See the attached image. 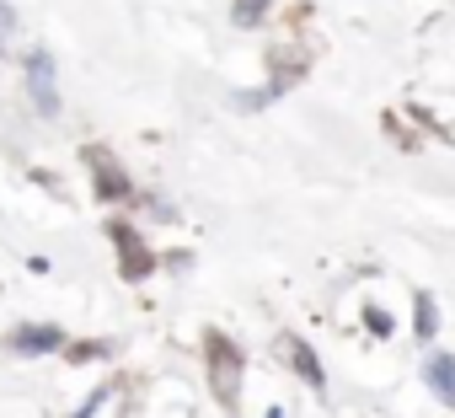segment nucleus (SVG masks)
<instances>
[{
    "mask_svg": "<svg viewBox=\"0 0 455 418\" xmlns=\"http://www.w3.org/2000/svg\"><path fill=\"white\" fill-rule=\"evenodd\" d=\"M204 354H209V386H214V397H220V407L225 413H236V402H242V370H247V359H242V349L225 338V333H204Z\"/></svg>",
    "mask_w": 455,
    "mask_h": 418,
    "instance_id": "f257e3e1",
    "label": "nucleus"
},
{
    "mask_svg": "<svg viewBox=\"0 0 455 418\" xmlns=\"http://www.w3.org/2000/svg\"><path fill=\"white\" fill-rule=\"evenodd\" d=\"M108 237H113V247H118V263H124V279H150V269H156V258H150V247L140 242V231L129 226V221H108Z\"/></svg>",
    "mask_w": 455,
    "mask_h": 418,
    "instance_id": "f03ea898",
    "label": "nucleus"
},
{
    "mask_svg": "<svg viewBox=\"0 0 455 418\" xmlns=\"http://www.w3.org/2000/svg\"><path fill=\"white\" fill-rule=\"evenodd\" d=\"M28 97H33V108H38L44 118H54V113H60V86H54V60H49L44 49H33V54H28Z\"/></svg>",
    "mask_w": 455,
    "mask_h": 418,
    "instance_id": "7ed1b4c3",
    "label": "nucleus"
},
{
    "mask_svg": "<svg viewBox=\"0 0 455 418\" xmlns=\"http://www.w3.org/2000/svg\"><path fill=\"white\" fill-rule=\"evenodd\" d=\"M81 156H86V166L97 172V193H102V198H129V193H134L129 172L113 161V150H108V145H86Z\"/></svg>",
    "mask_w": 455,
    "mask_h": 418,
    "instance_id": "20e7f679",
    "label": "nucleus"
},
{
    "mask_svg": "<svg viewBox=\"0 0 455 418\" xmlns=\"http://www.w3.org/2000/svg\"><path fill=\"white\" fill-rule=\"evenodd\" d=\"M279 354H284V365H290V370H295L311 391H322V386H327V375H322V365H316L311 343H300L295 333H284V338H279Z\"/></svg>",
    "mask_w": 455,
    "mask_h": 418,
    "instance_id": "39448f33",
    "label": "nucleus"
},
{
    "mask_svg": "<svg viewBox=\"0 0 455 418\" xmlns=\"http://www.w3.org/2000/svg\"><path fill=\"white\" fill-rule=\"evenodd\" d=\"M6 343H12L17 354H49V349H65V333H60V327H38V322H28V327H17Z\"/></svg>",
    "mask_w": 455,
    "mask_h": 418,
    "instance_id": "423d86ee",
    "label": "nucleus"
},
{
    "mask_svg": "<svg viewBox=\"0 0 455 418\" xmlns=\"http://www.w3.org/2000/svg\"><path fill=\"white\" fill-rule=\"evenodd\" d=\"M428 386L455 407V359H450V354H434V359H428Z\"/></svg>",
    "mask_w": 455,
    "mask_h": 418,
    "instance_id": "0eeeda50",
    "label": "nucleus"
},
{
    "mask_svg": "<svg viewBox=\"0 0 455 418\" xmlns=\"http://www.w3.org/2000/svg\"><path fill=\"white\" fill-rule=\"evenodd\" d=\"M412 311H418V317H412V327H418V338L428 343V338H434V327H439V311H434V295H428V290H418V295H412Z\"/></svg>",
    "mask_w": 455,
    "mask_h": 418,
    "instance_id": "6e6552de",
    "label": "nucleus"
},
{
    "mask_svg": "<svg viewBox=\"0 0 455 418\" xmlns=\"http://www.w3.org/2000/svg\"><path fill=\"white\" fill-rule=\"evenodd\" d=\"M268 6H274V0H236L231 17H236V28H258V22L268 17Z\"/></svg>",
    "mask_w": 455,
    "mask_h": 418,
    "instance_id": "1a4fd4ad",
    "label": "nucleus"
},
{
    "mask_svg": "<svg viewBox=\"0 0 455 418\" xmlns=\"http://www.w3.org/2000/svg\"><path fill=\"white\" fill-rule=\"evenodd\" d=\"M12 38H17V17H12L6 0H0V54H12Z\"/></svg>",
    "mask_w": 455,
    "mask_h": 418,
    "instance_id": "9d476101",
    "label": "nucleus"
},
{
    "mask_svg": "<svg viewBox=\"0 0 455 418\" xmlns=\"http://www.w3.org/2000/svg\"><path fill=\"white\" fill-rule=\"evenodd\" d=\"M102 354H108V343H102V338H92V343H70V359H76V365H86V359H102Z\"/></svg>",
    "mask_w": 455,
    "mask_h": 418,
    "instance_id": "9b49d317",
    "label": "nucleus"
},
{
    "mask_svg": "<svg viewBox=\"0 0 455 418\" xmlns=\"http://www.w3.org/2000/svg\"><path fill=\"white\" fill-rule=\"evenodd\" d=\"M364 327H370L375 338H386V333H391V317H380V311L370 306V311H364Z\"/></svg>",
    "mask_w": 455,
    "mask_h": 418,
    "instance_id": "f8f14e48",
    "label": "nucleus"
}]
</instances>
